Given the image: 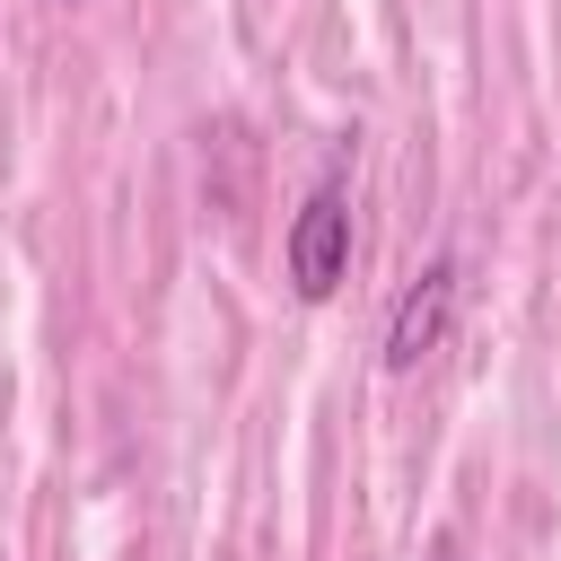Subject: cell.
<instances>
[{
    "mask_svg": "<svg viewBox=\"0 0 561 561\" xmlns=\"http://www.w3.org/2000/svg\"><path fill=\"white\" fill-rule=\"evenodd\" d=\"M456 307H465V263H456V254H430V263L394 289V307H386V368H394V377L421 368V359L456 333Z\"/></svg>",
    "mask_w": 561,
    "mask_h": 561,
    "instance_id": "cell-2",
    "label": "cell"
},
{
    "mask_svg": "<svg viewBox=\"0 0 561 561\" xmlns=\"http://www.w3.org/2000/svg\"><path fill=\"white\" fill-rule=\"evenodd\" d=\"M351 149L324 158V175L307 184V202L289 210V237H280V263H289V289L307 307H324L342 280H351Z\"/></svg>",
    "mask_w": 561,
    "mask_h": 561,
    "instance_id": "cell-1",
    "label": "cell"
}]
</instances>
